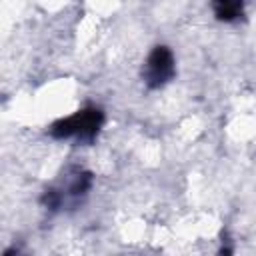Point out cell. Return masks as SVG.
Wrapping results in <instances>:
<instances>
[{"mask_svg":"<svg viewBox=\"0 0 256 256\" xmlns=\"http://www.w3.org/2000/svg\"><path fill=\"white\" fill-rule=\"evenodd\" d=\"M174 74V58L168 48L158 46L146 60V80L152 86H162Z\"/></svg>","mask_w":256,"mask_h":256,"instance_id":"cell-1","label":"cell"}]
</instances>
